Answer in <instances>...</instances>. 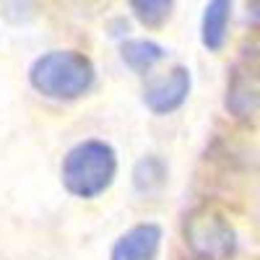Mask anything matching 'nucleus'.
I'll list each match as a JSON object with an SVG mask.
<instances>
[{
  "label": "nucleus",
  "mask_w": 260,
  "mask_h": 260,
  "mask_svg": "<svg viewBox=\"0 0 260 260\" xmlns=\"http://www.w3.org/2000/svg\"><path fill=\"white\" fill-rule=\"evenodd\" d=\"M29 83L37 94L55 102H73L96 83V68L83 52L52 50L39 55L29 68Z\"/></svg>",
  "instance_id": "f257e3e1"
},
{
  "label": "nucleus",
  "mask_w": 260,
  "mask_h": 260,
  "mask_svg": "<svg viewBox=\"0 0 260 260\" xmlns=\"http://www.w3.org/2000/svg\"><path fill=\"white\" fill-rule=\"evenodd\" d=\"M117 177V151L99 138L76 143L62 159L60 180L73 198L94 201L112 187Z\"/></svg>",
  "instance_id": "f03ea898"
},
{
  "label": "nucleus",
  "mask_w": 260,
  "mask_h": 260,
  "mask_svg": "<svg viewBox=\"0 0 260 260\" xmlns=\"http://www.w3.org/2000/svg\"><path fill=\"white\" fill-rule=\"evenodd\" d=\"M182 234L195 260H232L240 247L232 221L211 206L190 211L185 216Z\"/></svg>",
  "instance_id": "7ed1b4c3"
},
{
  "label": "nucleus",
  "mask_w": 260,
  "mask_h": 260,
  "mask_svg": "<svg viewBox=\"0 0 260 260\" xmlns=\"http://www.w3.org/2000/svg\"><path fill=\"white\" fill-rule=\"evenodd\" d=\"M192 89V73L185 65H175L164 76L154 78L143 89V102L154 115H172L187 102Z\"/></svg>",
  "instance_id": "20e7f679"
},
{
  "label": "nucleus",
  "mask_w": 260,
  "mask_h": 260,
  "mask_svg": "<svg viewBox=\"0 0 260 260\" xmlns=\"http://www.w3.org/2000/svg\"><path fill=\"white\" fill-rule=\"evenodd\" d=\"M159 252H161V226L143 221L117 237V242L110 250V260H159Z\"/></svg>",
  "instance_id": "39448f33"
},
{
  "label": "nucleus",
  "mask_w": 260,
  "mask_h": 260,
  "mask_svg": "<svg viewBox=\"0 0 260 260\" xmlns=\"http://www.w3.org/2000/svg\"><path fill=\"white\" fill-rule=\"evenodd\" d=\"M226 110L232 117L250 122L257 115V73L255 68L237 65L226 83Z\"/></svg>",
  "instance_id": "423d86ee"
},
{
  "label": "nucleus",
  "mask_w": 260,
  "mask_h": 260,
  "mask_svg": "<svg viewBox=\"0 0 260 260\" xmlns=\"http://www.w3.org/2000/svg\"><path fill=\"white\" fill-rule=\"evenodd\" d=\"M234 0H208L201 16V42L208 52H221L229 37Z\"/></svg>",
  "instance_id": "0eeeda50"
},
{
  "label": "nucleus",
  "mask_w": 260,
  "mask_h": 260,
  "mask_svg": "<svg viewBox=\"0 0 260 260\" xmlns=\"http://www.w3.org/2000/svg\"><path fill=\"white\" fill-rule=\"evenodd\" d=\"M120 57L133 73L146 76L167 57V50L151 39H127L120 47Z\"/></svg>",
  "instance_id": "6e6552de"
},
{
  "label": "nucleus",
  "mask_w": 260,
  "mask_h": 260,
  "mask_svg": "<svg viewBox=\"0 0 260 260\" xmlns=\"http://www.w3.org/2000/svg\"><path fill=\"white\" fill-rule=\"evenodd\" d=\"M167 164L164 159H159L156 154H148L143 156L136 169H133V187L141 192V195H151V192H156L164 187L167 182Z\"/></svg>",
  "instance_id": "1a4fd4ad"
},
{
  "label": "nucleus",
  "mask_w": 260,
  "mask_h": 260,
  "mask_svg": "<svg viewBox=\"0 0 260 260\" xmlns=\"http://www.w3.org/2000/svg\"><path fill=\"white\" fill-rule=\"evenodd\" d=\"M127 3L133 16L148 29L164 26L172 16V8H175V0H127Z\"/></svg>",
  "instance_id": "9d476101"
}]
</instances>
